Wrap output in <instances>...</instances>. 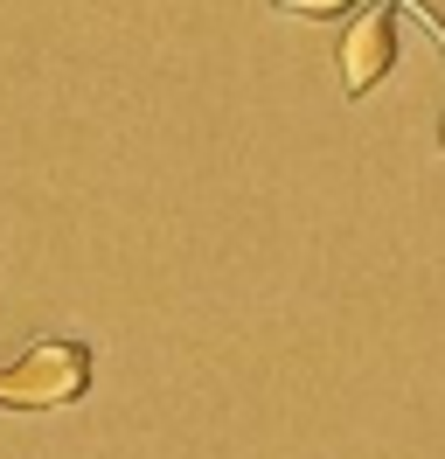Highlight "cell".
I'll use <instances>...</instances> for the list:
<instances>
[{
	"label": "cell",
	"instance_id": "3957f363",
	"mask_svg": "<svg viewBox=\"0 0 445 459\" xmlns=\"http://www.w3.org/2000/svg\"><path fill=\"white\" fill-rule=\"evenodd\" d=\"M348 7H355V0H278V14H300V22H327V14H348ZM397 7H404V14H424L417 0H397ZM424 29L439 35V49H445V22L439 14H424Z\"/></svg>",
	"mask_w": 445,
	"mask_h": 459
},
{
	"label": "cell",
	"instance_id": "7a4b0ae2",
	"mask_svg": "<svg viewBox=\"0 0 445 459\" xmlns=\"http://www.w3.org/2000/svg\"><path fill=\"white\" fill-rule=\"evenodd\" d=\"M334 63H341V91H348V98H369V91L397 70V14H389V0L362 7L355 22L341 29Z\"/></svg>",
	"mask_w": 445,
	"mask_h": 459
},
{
	"label": "cell",
	"instance_id": "6da1fadb",
	"mask_svg": "<svg viewBox=\"0 0 445 459\" xmlns=\"http://www.w3.org/2000/svg\"><path fill=\"white\" fill-rule=\"evenodd\" d=\"M91 390V348L83 342H28L0 369V411H56Z\"/></svg>",
	"mask_w": 445,
	"mask_h": 459
}]
</instances>
